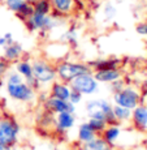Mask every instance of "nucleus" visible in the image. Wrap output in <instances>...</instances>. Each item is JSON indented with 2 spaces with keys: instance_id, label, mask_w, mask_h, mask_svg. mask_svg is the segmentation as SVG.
<instances>
[{
  "instance_id": "obj_13",
  "label": "nucleus",
  "mask_w": 147,
  "mask_h": 150,
  "mask_svg": "<svg viewBox=\"0 0 147 150\" xmlns=\"http://www.w3.org/2000/svg\"><path fill=\"white\" fill-rule=\"evenodd\" d=\"M132 120L137 129L146 131L147 129V106L138 105L135 108L132 110Z\"/></svg>"
},
{
  "instance_id": "obj_28",
  "label": "nucleus",
  "mask_w": 147,
  "mask_h": 150,
  "mask_svg": "<svg viewBox=\"0 0 147 150\" xmlns=\"http://www.w3.org/2000/svg\"><path fill=\"white\" fill-rule=\"evenodd\" d=\"M82 98H83V96L81 93H78V91H76V90H72L70 96H69V102L73 103V105L76 106V105H78V103L82 102Z\"/></svg>"
},
{
  "instance_id": "obj_24",
  "label": "nucleus",
  "mask_w": 147,
  "mask_h": 150,
  "mask_svg": "<svg viewBox=\"0 0 147 150\" xmlns=\"http://www.w3.org/2000/svg\"><path fill=\"white\" fill-rule=\"evenodd\" d=\"M61 41L68 43V45H76L78 42V33H77L76 29H68L65 33H63Z\"/></svg>"
},
{
  "instance_id": "obj_23",
  "label": "nucleus",
  "mask_w": 147,
  "mask_h": 150,
  "mask_svg": "<svg viewBox=\"0 0 147 150\" xmlns=\"http://www.w3.org/2000/svg\"><path fill=\"white\" fill-rule=\"evenodd\" d=\"M102 13H103V17H104L106 21H112V20H115L117 16V8L113 3L107 1L104 5H103Z\"/></svg>"
},
{
  "instance_id": "obj_4",
  "label": "nucleus",
  "mask_w": 147,
  "mask_h": 150,
  "mask_svg": "<svg viewBox=\"0 0 147 150\" xmlns=\"http://www.w3.org/2000/svg\"><path fill=\"white\" fill-rule=\"evenodd\" d=\"M25 25L30 31H42L48 33L56 28V18L51 14H43L33 12L25 20Z\"/></svg>"
},
{
  "instance_id": "obj_8",
  "label": "nucleus",
  "mask_w": 147,
  "mask_h": 150,
  "mask_svg": "<svg viewBox=\"0 0 147 150\" xmlns=\"http://www.w3.org/2000/svg\"><path fill=\"white\" fill-rule=\"evenodd\" d=\"M20 127L18 124L9 119L0 120V144L13 146L17 142Z\"/></svg>"
},
{
  "instance_id": "obj_1",
  "label": "nucleus",
  "mask_w": 147,
  "mask_h": 150,
  "mask_svg": "<svg viewBox=\"0 0 147 150\" xmlns=\"http://www.w3.org/2000/svg\"><path fill=\"white\" fill-rule=\"evenodd\" d=\"M55 69H56L57 80L67 83H69L73 79L81 76V74L93 72V69L90 68L89 64L78 62H68V60H63V62L57 63Z\"/></svg>"
},
{
  "instance_id": "obj_11",
  "label": "nucleus",
  "mask_w": 147,
  "mask_h": 150,
  "mask_svg": "<svg viewBox=\"0 0 147 150\" xmlns=\"http://www.w3.org/2000/svg\"><path fill=\"white\" fill-rule=\"evenodd\" d=\"M94 79L99 83H111L122 79V73L119 68H104L93 72Z\"/></svg>"
},
{
  "instance_id": "obj_27",
  "label": "nucleus",
  "mask_w": 147,
  "mask_h": 150,
  "mask_svg": "<svg viewBox=\"0 0 147 150\" xmlns=\"http://www.w3.org/2000/svg\"><path fill=\"white\" fill-rule=\"evenodd\" d=\"M12 42H14L12 33H5V34H3V35H0V47L1 48H4L5 46L11 45Z\"/></svg>"
},
{
  "instance_id": "obj_17",
  "label": "nucleus",
  "mask_w": 147,
  "mask_h": 150,
  "mask_svg": "<svg viewBox=\"0 0 147 150\" xmlns=\"http://www.w3.org/2000/svg\"><path fill=\"white\" fill-rule=\"evenodd\" d=\"M81 150H112V148L103 137H95L91 141L83 142Z\"/></svg>"
},
{
  "instance_id": "obj_26",
  "label": "nucleus",
  "mask_w": 147,
  "mask_h": 150,
  "mask_svg": "<svg viewBox=\"0 0 147 150\" xmlns=\"http://www.w3.org/2000/svg\"><path fill=\"white\" fill-rule=\"evenodd\" d=\"M4 79H5V83H20V82L25 81L24 77L17 71H8Z\"/></svg>"
},
{
  "instance_id": "obj_7",
  "label": "nucleus",
  "mask_w": 147,
  "mask_h": 150,
  "mask_svg": "<svg viewBox=\"0 0 147 150\" xmlns=\"http://www.w3.org/2000/svg\"><path fill=\"white\" fill-rule=\"evenodd\" d=\"M5 90L9 98L17 102H31L35 98V89H33L26 81L20 83H5Z\"/></svg>"
},
{
  "instance_id": "obj_14",
  "label": "nucleus",
  "mask_w": 147,
  "mask_h": 150,
  "mask_svg": "<svg viewBox=\"0 0 147 150\" xmlns=\"http://www.w3.org/2000/svg\"><path fill=\"white\" fill-rule=\"evenodd\" d=\"M70 86L67 82H63V81H55L51 83V97L55 98H59V99L63 100H69V96H70Z\"/></svg>"
},
{
  "instance_id": "obj_22",
  "label": "nucleus",
  "mask_w": 147,
  "mask_h": 150,
  "mask_svg": "<svg viewBox=\"0 0 147 150\" xmlns=\"http://www.w3.org/2000/svg\"><path fill=\"white\" fill-rule=\"evenodd\" d=\"M33 12L51 14V12H52L51 0H35V3L33 4Z\"/></svg>"
},
{
  "instance_id": "obj_20",
  "label": "nucleus",
  "mask_w": 147,
  "mask_h": 150,
  "mask_svg": "<svg viewBox=\"0 0 147 150\" xmlns=\"http://www.w3.org/2000/svg\"><path fill=\"white\" fill-rule=\"evenodd\" d=\"M96 137V133L94 132V129L89 125V123H83L79 125L78 128V140L81 142H87V141H91L93 138Z\"/></svg>"
},
{
  "instance_id": "obj_33",
  "label": "nucleus",
  "mask_w": 147,
  "mask_h": 150,
  "mask_svg": "<svg viewBox=\"0 0 147 150\" xmlns=\"http://www.w3.org/2000/svg\"><path fill=\"white\" fill-rule=\"evenodd\" d=\"M25 1H26L27 4H31V5H33L34 3H35V0H25Z\"/></svg>"
},
{
  "instance_id": "obj_19",
  "label": "nucleus",
  "mask_w": 147,
  "mask_h": 150,
  "mask_svg": "<svg viewBox=\"0 0 147 150\" xmlns=\"http://www.w3.org/2000/svg\"><path fill=\"white\" fill-rule=\"evenodd\" d=\"M119 59H98L95 62L90 63V68L94 71L98 69H104V68H119Z\"/></svg>"
},
{
  "instance_id": "obj_30",
  "label": "nucleus",
  "mask_w": 147,
  "mask_h": 150,
  "mask_svg": "<svg viewBox=\"0 0 147 150\" xmlns=\"http://www.w3.org/2000/svg\"><path fill=\"white\" fill-rule=\"evenodd\" d=\"M135 31H137L139 35L147 37V22H139V24H137Z\"/></svg>"
},
{
  "instance_id": "obj_12",
  "label": "nucleus",
  "mask_w": 147,
  "mask_h": 150,
  "mask_svg": "<svg viewBox=\"0 0 147 150\" xmlns=\"http://www.w3.org/2000/svg\"><path fill=\"white\" fill-rule=\"evenodd\" d=\"M22 55H24V47H22L21 43L16 42V41L3 48V59L7 60L9 64L11 63L18 62L22 57Z\"/></svg>"
},
{
  "instance_id": "obj_36",
  "label": "nucleus",
  "mask_w": 147,
  "mask_h": 150,
  "mask_svg": "<svg viewBox=\"0 0 147 150\" xmlns=\"http://www.w3.org/2000/svg\"><path fill=\"white\" fill-rule=\"evenodd\" d=\"M146 106H147V102H146Z\"/></svg>"
},
{
  "instance_id": "obj_35",
  "label": "nucleus",
  "mask_w": 147,
  "mask_h": 150,
  "mask_svg": "<svg viewBox=\"0 0 147 150\" xmlns=\"http://www.w3.org/2000/svg\"><path fill=\"white\" fill-rule=\"evenodd\" d=\"M106 1H111V0H106Z\"/></svg>"
},
{
  "instance_id": "obj_32",
  "label": "nucleus",
  "mask_w": 147,
  "mask_h": 150,
  "mask_svg": "<svg viewBox=\"0 0 147 150\" xmlns=\"http://www.w3.org/2000/svg\"><path fill=\"white\" fill-rule=\"evenodd\" d=\"M0 150H12V146L4 145V144H0Z\"/></svg>"
},
{
  "instance_id": "obj_15",
  "label": "nucleus",
  "mask_w": 147,
  "mask_h": 150,
  "mask_svg": "<svg viewBox=\"0 0 147 150\" xmlns=\"http://www.w3.org/2000/svg\"><path fill=\"white\" fill-rule=\"evenodd\" d=\"M51 4H52V12L67 16L73 12L76 7V0H51Z\"/></svg>"
},
{
  "instance_id": "obj_34",
  "label": "nucleus",
  "mask_w": 147,
  "mask_h": 150,
  "mask_svg": "<svg viewBox=\"0 0 147 150\" xmlns=\"http://www.w3.org/2000/svg\"><path fill=\"white\" fill-rule=\"evenodd\" d=\"M0 3H4V0H0Z\"/></svg>"
},
{
  "instance_id": "obj_18",
  "label": "nucleus",
  "mask_w": 147,
  "mask_h": 150,
  "mask_svg": "<svg viewBox=\"0 0 147 150\" xmlns=\"http://www.w3.org/2000/svg\"><path fill=\"white\" fill-rule=\"evenodd\" d=\"M102 133H103L102 137L104 138V140L107 141L109 145L112 146L117 140H119L121 131H120L119 127H116V124H108V125L106 127L104 131H103Z\"/></svg>"
},
{
  "instance_id": "obj_2",
  "label": "nucleus",
  "mask_w": 147,
  "mask_h": 150,
  "mask_svg": "<svg viewBox=\"0 0 147 150\" xmlns=\"http://www.w3.org/2000/svg\"><path fill=\"white\" fill-rule=\"evenodd\" d=\"M112 107L113 106L106 99H91L87 100L85 105L89 117L103 120L107 124H116Z\"/></svg>"
},
{
  "instance_id": "obj_3",
  "label": "nucleus",
  "mask_w": 147,
  "mask_h": 150,
  "mask_svg": "<svg viewBox=\"0 0 147 150\" xmlns=\"http://www.w3.org/2000/svg\"><path fill=\"white\" fill-rule=\"evenodd\" d=\"M31 67H33V79L40 86L51 85L55 80H57L56 69L46 59H42V57L34 59L31 62Z\"/></svg>"
},
{
  "instance_id": "obj_29",
  "label": "nucleus",
  "mask_w": 147,
  "mask_h": 150,
  "mask_svg": "<svg viewBox=\"0 0 147 150\" xmlns=\"http://www.w3.org/2000/svg\"><path fill=\"white\" fill-rule=\"evenodd\" d=\"M8 69H9V63L1 57V59H0V81H1V80L5 77Z\"/></svg>"
},
{
  "instance_id": "obj_9",
  "label": "nucleus",
  "mask_w": 147,
  "mask_h": 150,
  "mask_svg": "<svg viewBox=\"0 0 147 150\" xmlns=\"http://www.w3.org/2000/svg\"><path fill=\"white\" fill-rule=\"evenodd\" d=\"M4 5L8 11L13 12L24 21L33 13V5L27 4L25 0H4Z\"/></svg>"
},
{
  "instance_id": "obj_25",
  "label": "nucleus",
  "mask_w": 147,
  "mask_h": 150,
  "mask_svg": "<svg viewBox=\"0 0 147 150\" xmlns=\"http://www.w3.org/2000/svg\"><path fill=\"white\" fill-rule=\"evenodd\" d=\"M89 125L91 127V128L94 129L95 133H102L103 131H104V128L108 125L106 122H103V120H99V119H93V117H89Z\"/></svg>"
},
{
  "instance_id": "obj_16",
  "label": "nucleus",
  "mask_w": 147,
  "mask_h": 150,
  "mask_svg": "<svg viewBox=\"0 0 147 150\" xmlns=\"http://www.w3.org/2000/svg\"><path fill=\"white\" fill-rule=\"evenodd\" d=\"M55 122H56L57 129L64 132L70 129L74 125L76 116H74L73 112H60V114H56V120Z\"/></svg>"
},
{
  "instance_id": "obj_5",
  "label": "nucleus",
  "mask_w": 147,
  "mask_h": 150,
  "mask_svg": "<svg viewBox=\"0 0 147 150\" xmlns=\"http://www.w3.org/2000/svg\"><path fill=\"white\" fill-rule=\"evenodd\" d=\"M69 86H70L72 90L78 91L82 96H93L99 90V82L94 79L93 72L83 73L78 77H76V79H73L69 82Z\"/></svg>"
},
{
  "instance_id": "obj_10",
  "label": "nucleus",
  "mask_w": 147,
  "mask_h": 150,
  "mask_svg": "<svg viewBox=\"0 0 147 150\" xmlns=\"http://www.w3.org/2000/svg\"><path fill=\"white\" fill-rule=\"evenodd\" d=\"M44 106L48 111L53 112V114H60V112H73L74 114V111H76V106L69 100H63L51 96L46 99Z\"/></svg>"
},
{
  "instance_id": "obj_31",
  "label": "nucleus",
  "mask_w": 147,
  "mask_h": 150,
  "mask_svg": "<svg viewBox=\"0 0 147 150\" xmlns=\"http://www.w3.org/2000/svg\"><path fill=\"white\" fill-rule=\"evenodd\" d=\"M124 86H125V83H124L122 79L117 80V81H113V82H111V89H112V90H113V93H116V91L121 90V89H122Z\"/></svg>"
},
{
  "instance_id": "obj_6",
  "label": "nucleus",
  "mask_w": 147,
  "mask_h": 150,
  "mask_svg": "<svg viewBox=\"0 0 147 150\" xmlns=\"http://www.w3.org/2000/svg\"><path fill=\"white\" fill-rule=\"evenodd\" d=\"M141 99H142V97H141L139 91L132 86H124L121 90L113 93L115 105L122 106V107H126L129 110L137 107L141 103Z\"/></svg>"
},
{
  "instance_id": "obj_21",
  "label": "nucleus",
  "mask_w": 147,
  "mask_h": 150,
  "mask_svg": "<svg viewBox=\"0 0 147 150\" xmlns=\"http://www.w3.org/2000/svg\"><path fill=\"white\" fill-rule=\"evenodd\" d=\"M112 110H113V116L116 122H126L132 119V110L119 105H115Z\"/></svg>"
}]
</instances>
